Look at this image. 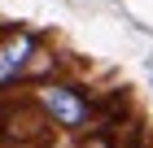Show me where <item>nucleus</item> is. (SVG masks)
Wrapping results in <instances>:
<instances>
[{
  "instance_id": "1",
  "label": "nucleus",
  "mask_w": 153,
  "mask_h": 148,
  "mask_svg": "<svg viewBox=\"0 0 153 148\" xmlns=\"http://www.w3.org/2000/svg\"><path fill=\"white\" fill-rule=\"evenodd\" d=\"M39 105H44L48 118L61 122V126H83L88 118H92L88 96H83L79 87H66V83H48V87L39 91Z\"/></svg>"
},
{
  "instance_id": "2",
  "label": "nucleus",
  "mask_w": 153,
  "mask_h": 148,
  "mask_svg": "<svg viewBox=\"0 0 153 148\" xmlns=\"http://www.w3.org/2000/svg\"><path fill=\"white\" fill-rule=\"evenodd\" d=\"M31 48H35V39H31V35H18V39H13L9 48H4V52H0V83L9 79V74H18V70L26 66V57H31Z\"/></svg>"
},
{
  "instance_id": "3",
  "label": "nucleus",
  "mask_w": 153,
  "mask_h": 148,
  "mask_svg": "<svg viewBox=\"0 0 153 148\" xmlns=\"http://www.w3.org/2000/svg\"><path fill=\"white\" fill-rule=\"evenodd\" d=\"M88 148H109V131H101V135H96V139H92Z\"/></svg>"
},
{
  "instance_id": "4",
  "label": "nucleus",
  "mask_w": 153,
  "mask_h": 148,
  "mask_svg": "<svg viewBox=\"0 0 153 148\" xmlns=\"http://www.w3.org/2000/svg\"><path fill=\"white\" fill-rule=\"evenodd\" d=\"M149 79H153V61H149Z\"/></svg>"
}]
</instances>
